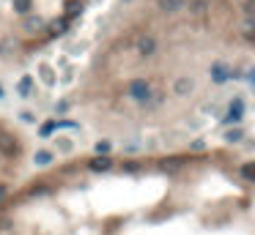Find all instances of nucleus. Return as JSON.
Returning <instances> with one entry per match:
<instances>
[{
    "label": "nucleus",
    "instance_id": "f257e3e1",
    "mask_svg": "<svg viewBox=\"0 0 255 235\" xmlns=\"http://www.w3.org/2000/svg\"><path fill=\"white\" fill-rule=\"evenodd\" d=\"M129 96L137 101L140 107H146L151 101V96H154V85L149 82V79H135V82L129 85Z\"/></svg>",
    "mask_w": 255,
    "mask_h": 235
},
{
    "label": "nucleus",
    "instance_id": "f03ea898",
    "mask_svg": "<svg viewBox=\"0 0 255 235\" xmlns=\"http://www.w3.org/2000/svg\"><path fill=\"white\" fill-rule=\"evenodd\" d=\"M208 74H211V82L214 85H225L228 79H233V77H236V71H231L225 63H222V60H217V63H211Z\"/></svg>",
    "mask_w": 255,
    "mask_h": 235
},
{
    "label": "nucleus",
    "instance_id": "7ed1b4c3",
    "mask_svg": "<svg viewBox=\"0 0 255 235\" xmlns=\"http://www.w3.org/2000/svg\"><path fill=\"white\" fill-rule=\"evenodd\" d=\"M242 115H244V101L242 99H231L228 101V112L222 118V123H242Z\"/></svg>",
    "mask_w": 255,
    "mask_h": 235
},
{
    "label": "nucleus",
    "instance_id": "20e7f679",
    "mask_svg": "<svg viewBox=\"0 0 255 235\" xmlns=\"http://www.w3.org/2000/svg\"><path fill=\"white\" fill-rule=\"evenodd\" d=\"M195 90V79L192 77H178L176 82H173V93L176 96H190Z\"/></svg>",
    "mask_w": 255,
    "mask_h": 235
},
{
    "label": "nucleus",
    "instance_id": "39448f33",
    "mask_svg": "<svg viewBox=\"0 0 255 235\" xmlns=\"http://www.w3.org/2000/svg\"><path fill=\"white\" fill-rule=\"evenodd\" d=\"M137 52H140L143 58H151V55L156 52V39L154 36H143L140 41H137Z\"/></svg>",
    "mask_w": 255,
    "mask_h": 235
},
{
    "label": "nucleus",
    "instance_id": "423d86ee",
    "mask_svg": "<svg viewBox=\"0 0 255 235\" xmlns=\"http://www.w3.org/2000/svg\"><path fill=\"white\" fill-rule=\"evenodd\" d=\"M39 77L44 85H58V71L52 69V63H42L39 66Z\"/></svg>",
    "mask_w": 255,
    "mask_h": 235
},
{
    "label": "nucleus",
    "instance_id": "0eeeda50",
    "mask_svg": "<svg viewBox=\"0 0 255 235\" xmlns=\"http://www.w3.org/2000/svg\"><path fill=\"white\" fill-rule=\"evenodd\" d=\"M55 161V151H47V148H42V151L33 153V164L36 167H50Z\"/></svg>",
    "mask_w": 255,
    "mask_h": 235
},
{
    "label": "nucleus",
    "instance_id": "6e6552de",
    "mask_svg": "<svg viewBox=\"0 0 255 235\" xmlns=\"http://www.w3.org/2000/svg\"><path fill=\"white\" fill-rule=\"evenodd\" d=\"M113 167V161H110V156H96V159L88 161V170L91 172H107Z\"/></svg>",
    "mask_w": 255,
    "mask_h": 235
},
{
    "label": "nucleus",
    "instance_id": "1a4fd4ad",
    "mask_svg": "<svg viewBox=\"0 0 255 235\" xmlns=\"http://www.w3.org/2000/svg\"><path fill=\"white\" fill-rule=\"evenodd\" d=\"M0 151L6 156H17V142H14L11 134H0Z\"/></svg>",
    "mask_w": 255,
    "mask_h": 235
},
{
    "label": "nucleus",
    "instance_id": "9d476101",
    "mask_svg": "<svg viewBox=\"0 0 255 235\" xmlns=\"http://www.w3.org/2000/svg\"><path fill=\"white\" fill-rule=\"evenodd\" d=\"M33 85H36V79L30 74H25L22 79H19V85H17V93L19 96H30V93H33Z\"/></svg>",
    "mask_w": 255,
    "mask_h": 235
},
{
    "label": "nucleus",
    "instance_id": "9b49d317",
    "mask_svg": "<svg viewBox=\"0 0 255 235\" xmlns=\"http://www.w3.org/2000/svg\"><path fill=\"white\" fill-rule=\"evenodd\" d=\"M159 8L167 11V14H176V11L184 8V0H159Z\"/></svg>",
    "mask_w": 255,
    "mask_h": 235
},
{
    "label": "nucleus",
    "instance_id": "f8f14e48",
    "mask_svg": "<svg viewBox=\"0 0 255 235\" xmlns=\"http://www.w3.org/2000/svg\"><path fill=\"white\" fill-rule=\"evenodd\" d=\"M55 131H58V120H44L42 129H39V137H44V140H47V137L55 134Z\"/></svg>",
    "mask_w": 255,
    "mask_h": 235
},
{
    "label": "nucleus",
    "instance_id": "ddd939ff",
    "mask_svg": "<svg viewBox=\"0 0 255 235\" xmlns=\"http://www.w3.org/2000/svg\"><path fill=\"white\" fill-rule=\"evenodd\" d=\"M94 151H96V156H110V151H113V142L110 140H99L94 145Z\"/></svg>",
    "mask_w": 255,
    "mask_h": 235
},
{
    "label": "nucleus",
    "instance_id": "4468645a",
    "mask_svg": "<svg viewBox=\"0 0 255 235\" xmlns=\"http://www.w3.org/2000/svg\"><path fill=\"white\" fill-rule=\"evenodd\" d=\"M242 137H244V129H242L239 123L233 126V129H228V131H225V142H239Z\"/></svg>",
    "mask_w": 255,
    "mask_h": 235
},
{
    "label": "nucleus",
    "instance_id": "2eb2a0df",
    "mask_svg": "<svg viewBox=\"0 0 255 235\" xmlns=\"http://www.w3.org/2000/svg\"><path fill=\"white\" fill-rule=\"evenodd\" d=\"M55 148H58L60 153H71L74 151V142H71L69 137H58V140H55Z\"/></svg>",
    "mask_w": 255,
    "mask_h": 235
},
{
    "label": "nucleus",
    "instance_id": "dca6fc26",
    "mask_svg": "<svg viewBox=\"0 0 255 235\" xmlns=\"http://www.w3.org/2000/svg\"><path fill=\"white\" fill-rule=\"evenodd\" d=\"M58 66H63V79L60 82H71L74 79V66H69V60H60Z\"/></svg>",
    "mask_w": 255,
    "mask_h": 235
},
{
    "label": "nucleus",
    "instance_id": "f3484780",
    "mask_svg": "<svg viewBox=\"0 0 255 235\" xmlns=\"http://www.w3.org/2000/svg\"><path fill=\"white\" fill-rule=\"evenodd\" d=\"M30 6H33V0H14V11L17 14H28Z\"/></svg>",
    "mask_w": 255,
    "mask_h": 235
},
{
    "label": "nucleus",
    "instance_id": "a211bd4d",
    "mask_svg": "<svg viewBox=\"0 0 255 235\" xmlns=\"http://www.w3.org/2000/svg\"><path fill=\"white\" fill-rule=\"evenodd\" d=\"M242 178L244 181H255V164L253 161H247V164L242 167Z\"/></svg>",
    "mask_w": 255,
    "mask_h": 235
},
{
    "label": "nucleus",
    "instance_id": "6ab92c4d",
    "mask_svg": "<svg viewBox=\"0 0 255 235\" xmlns=\"http://www.w3.org/2000/svg\"><path fill=\"white\" fill-rule=\"evenodd\" d=\"M66 25H69L66 19H60V22H52V25H50V33H52V36H60V33L66 30Z\"/></svg>",
    "mask_w": 255,
    "mask_h": 235
},
{
    "label": "nucleus",
    "instance_id": "aec40b11",
    "mask_svg": "<svg viewBox=\"0 0 255 235\" xmlns=\"http://www.w3.org/2000/svg\"><path fill=\"white\" fill-rule=\"evenodd\" d=\"M124 151L126 153H137V151H140V142H137V140H126L124 142Z\"/></svg>",
    "mask_w": 255,
    "mask_h": 235
},
{
    "label": "nucleus",
    "instance_id": "412c9836",
    "mask_svg": "<svg viewBox=\"0 0 255 235\" xmlns=\"http://www.w3.org/2000/svg\"><path fill=\"white\" fill-rule=\"evenodd\" d=\"M58 129H66V131H74V129H80V123H74V120H58Z\"/></svg>",
    "mask_w": 255,
    "mask_h": 235
},
{
    "label": "nucleus",
    "instance_id": "4be33fe9",
    "mask_svg": "<svg viewBox=\"0 0 255 235\" xmlns=\"http://www.w3.org/2000/svg\"><path fill=\"white\" fill-rule=\"evenodd\" d=\"M121 167H124V172H137V170H140V164H137V161H124Z\"/></svg>",
    "mask_w": 255,
    "mask_h": 235
},
{
    "label": "nucleus",
    "instance_id": "5701e85b",
    "mask_svg": "<svg viewBox=\"0 0 255 235\" xmlns=\"http://www.w3.org/2000/svg\"><path fill=\"white\" fill-rule=\"evenodd\" d=\"M55 110H58L60 115H63V112H69V110H71V104H69V101L63 99V101H58V104H55Z\"/></svg>",
    "mask_w": 255,
    "mask_h": 235
},
{
    "label": "nucleus",
    "instance_id": "b1692460",
    "mask_svg": "<svg viewBox=\"0 0 255 235\" xmlns=\"http://www.w3.org/2000/svg\"><path fill=\"white\" fill-rule=\"evenodd\" d=\"M203 112H206V115H217L220 107H217V104H203Z\"/></svg>",
    "mask_w": 255,
    "mask_h": 235
},
{
    "label": "nucleus",
    "instance_id": "393cba45",
    "mask_svg": "<svg viewBox=\"0 0 255 235\" xmlns=\"http://www.w3.org/2000/svg\"><path fill=\"white\" fill-rule=\"evenodd\" d=\"M162 167H165V170H176V167H181V161H178V159H170V161H162Z\"/></svg>",
    "mask_w": 255,
    "mask_h": 235
},
{
    "label": "nucleus",
    "instance_id": "a878e982",
    "mask_svg": "<svg viewBox=\"0 0 255 235\" xmlns=\"http://www.w3.org/2000/svg\"><path fill=\"white\" fill-rule=\"evenodd\" d=\"M6 200V186H0V202Z\"/></svg>",
    "mask_w": 255,
    "mask_h": 235
},
{
    "label": "nucleus",
    "instance_id": "bb28decb",
    "mask_svg": "<svg viewBox=\"0 0 255 235\" xmlns=\"http://www.w3.org/2000/svg\"><path fill=\"white\" fill-rule=\"evenodd\" d=\"M0 96H3V88H0Z\"/></svg>",
    "mask_w": 255,
    "mask_h": 235
}]
</instances>
